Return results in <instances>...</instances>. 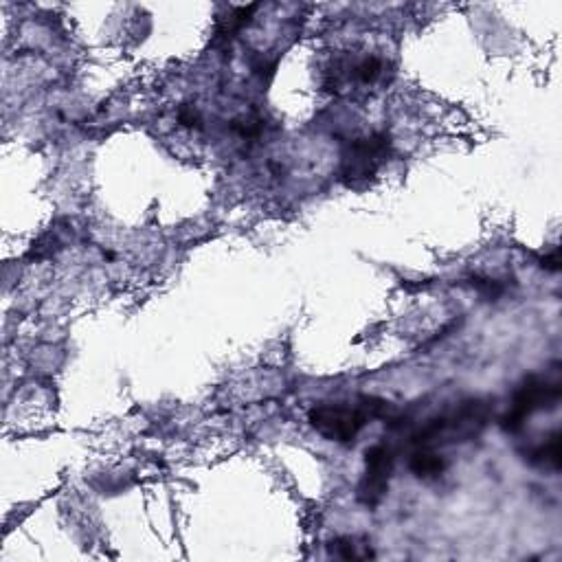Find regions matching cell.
<instances>
[{"mask_svg":"<svg viewBox=\"0 0 562 562\" xmlns=\"http://www.w3.org/2000/svg\"><path fill=\"white\" fill-rule=\"evenodd\" d=\"M393 466H396V457H393V451L385 444L372 446L365 453V475L361 486H358V499L367 508H376L385 499Z\"/></svg>","mask_w":562,"mask_h":562,"instance_id":"5b68a950","label":"cell"},{"mask_svg":"<svg viewBox=\"0 0 562 562\" xmlns=\"http://www.w3.org/2000/svg\"><path fill=\"white\" fill-rule=\"evenodd\" d=\"M391 143L387 134H372V137L354 139L343 154L341 181L350 189H365L378 176L380 167L387 163Z\"/></svg>","mask_w":562,"mask_h":562,"instance_id":"3957f363","label":"cell"},{"mask_svg":"<svg viewBox=\"0 0 562 562\" xmlns=\"http://www.w3.org/2000/svg\"><path fill=\"white\" fill-rule=\"evenodd\" d=\"M490 420V404L483 400H468L457 409L437 415L426 422L422 429L413 435L415 448H440L448 444L470 442L486 429Z\"/></svg>","mask_w":562,"mask_h":562,"instance_id":"6da1fadb","label":"cell"},{"mask_svg":"<svg viewBox=\"0 0 562 562\" xmlns=\"http://www.w3.org/2000/svg\"><path fill=\"white\" fill-rule=\"evenodd\" d=\"M409 468L420 479H437L446 470V459L435 448H415Z\"/></svg>","mask_w":562,"mask_h":562,"instance_id":"8992f818","label":"cell"},{"mask_svg":"<svg viewBox=\"0 0 562 562\" xmlns=\"http://www.w3.org/2000/svg\"><path fill=\"white\" fill-rule=\"evenodd\" d=\"M543 268H547L549 273H556L558 271V251H554L549 257L543 260Z\"/></svg>","mask_w":562,"mask_h":562,"instance_id":"30bf717a","label":"cell"},{"mask_svg":"<svg viewBox=\"0 0 562 562\" xmlns=\"http://www.w3.org/2000/svg\"><path fill=\"white\" fill-rule=\"evenodd\" d=\"M389 407L385 400L365 398L358 404L336 402V404H317L308 415L312 429L321 433L325 440L350 444L354 442L365 426L387 415Z\"/></svg>","mask_w":562,"mask_h":562,"instance_id":"7a4b0ae2","label":"cell"},{"mask_svg":"<svg viewBox=\"0 0 562 562\" xmlns=\"http://www.w3.org/2000/svg\"><path fill=\"white\" fill-rule=\"evenodd\" d=\"M330 552L343 560H365L374 556L372 547L361 545L356 538H336L330 543Z\"/></svg>","mask_w":562,"mask_h":562,"instance_id":"ba28073f","label":"cell"},{"mask_svg":"<svg viewBox=\"0 0 562 562\" xmlns=\"http://www.w3.org/2000/svg\"><path fill=\"white\" fill-rule=\"evenodd\" d=\"M178 121H181L187 128H200V115L194 108H183L181 112H178Z\"/></svg>","mask_w":562,"mask_h":562,"instance_id":"9c48e42d","label":"cell"},{"mask_svg":"<svg viewBox=\"0 0 562 562\" xmlns=\"http://www.w3.org/2000/svg\"><path fill=\"white\" fill-rule=\"evenodd\" d=\"M560 396H562V387L558 380H547V378L525 380V385H521L519 391L514 393V400L510 404L508 413L501 418L503 431L508 433L521 431L525 422L530 420L534 413L556 409Z\"/></svg>","mask_w":562,"mask_h":562,"instance_id":"277c9868","label":"cell"},{"mask_svg":"<svg viewBox=\"0 0 562 562\" xmlns=\"http://www.w3.org/2000/svg\"><path fill=\"white\" fill-rule=\"evenodd\" d=\"M530 462L534 466H541L545 470H558L560 468V433L552 431L541 444H536L530 451Z\"/></svg>","mask_w":562,"mask_h":562,"instance_id":"52a82bcc","label":"cell"}]
</instances>
